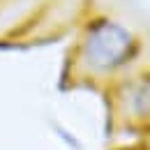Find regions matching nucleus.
Listing matches in <instances>:
<instances>
[{"label":"nucleus","mask_w":150,"mask_h":150,"mask_svg":"<svg viewBox=\"0 0 150 150\" xmlns=\"http://www.w3.org/2000/svg\"><path fill=\"white\" fill-rule=\"evenodd\" d=\"M53 132L58 134V139H60L65 146H69L72 150H81V148H83V146H81V141H79V139H76L67 127H62V125H53Z\"/></svg>","instance_id":"3"},{"label":"nucleus","mask_w":150,"mask_h":150,"mask_svg":"<svg viewBox=\"0 0 150 150\" xmlns=\"http://www.w3.org/2000/svg\"><path fill=\"white\" fill-rule=\"evenodd\" d=\"M111 88L115 120L127 129H150V67L127 72Z\"/></svg>","instance_id":"2"},{"label":"nucleus","mask_w":150,"mask_h":150,"mask_svg":"<svg viewBox=\"0 0 150 150\" xmlns=\"http://www.w3.org/2000/svg\"><path fill=\"white\" fill-rule=\"evenodd\" d=\"M143 37L111 14H93L81 25L69 53V72L81 83H113L143 53Z\"/></svg>","instance_id":"1"}]
</instances>
